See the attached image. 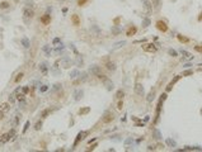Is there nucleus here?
<instances>
[{
  "mask_svg": "<svg viewBox=\"0 0 202 152\" xmlns=\"http://www.w3.org/2000/svg\"><path fill=\"white\" fill-rule=\"evenodd\" d=\"M155 25H156V28L159 29L160 32H167V31H168V25H167V23L163 22V20H158L156 23H155Z\"/></svg>",
  "mask_w": 202,
  "mask_h": 152,
  "instance_id": "obj_2",
  "label": "nucleus"
},
{
  "mask_svg": "<svg viewBox=\"0 0 202 152\" xmlns=\"http://www.w3.org/2000/svg\"><path fill=\"white\" fill-rule=\"evenodd\" d=\"M28 127H29V120H27V122H25V124H24V128H23V133H25V132H27Z\"/></svg>",
  "mask_w": 202,
  "mask_h": 152,
  "instance_id": "obj_31",
  "label": "nucleus"
},
{
  "mask_svg": "<svg viewBox=\"0 0 202 152\" xmlns=\"http://www.w3.org/2000/svg\"><path fill=\"white\" fill-rule=\"evenodd\" d=\"M71 20H72V23H74V25H79V24H80L79 15H76V14H74V15L71 17Z\"/></svg>",
  "mask_w": 202,
  "mask_h": 152,
  "instance_id": "obj_18",
  "label": "nucleus"
},
{
  "mask_svg": "<svg viewBox=\"0 0 202 152\" xmlns=\"http://www.w3.org/2000/svg\"><path fill=\"white\" fill-rule=\"evenodd\" d=\"M41 128H42V120H38L37 123H36V125H34V129L36 131H39Z\"/></svg>",
  "mask_w": 202,
  "mask_h": 152,
  "instance_id": "obj_25",
  "label": "nucleus"
},
{
  "mask_svg": "<svg viewBox=\"0 0 202 152\" xmlns=\"http://www.w3.org/2000/svg\"><path fill=\"white\" fill-rule=\"evenodd\" d=\"M103 83H104V85H106V88H107V90H113L115 85H113V83H112V81L108 79V77H107V79H106V80L103 81Z\"/></svg>",
  "mask_w": 202,
  "mask_h": 152,
  "instance_id": "obj_10",
  "label": "nucleus"
},
{
  "mask_svg": "<svg viewBox=\"0 0 202 152\" xmlns=\"http://www.w3.org/2000/svg\"><path fill=\"white\" fill-rule=\"evenodd\" d=\"M9 139H10V136H9V133H5V134H3L1 139H0V142H1V143H5V142H8Z\"/></svg>",
  "mask_w": 202,
  "mask_h": 152,
  "instance_id": "obj_20",
  "label": "nucleus"
},
{
  "mask_svg": "<svg viewBox=\"0 0 202 152\" xmlns=\"http://www.w3.org/2000/svg\"><path fill=\"white\" fill-rule=\"evenodd\" d=\"M89 110H90V108H84V109H80L79 110V114H87V113H89Z\"/></svg>",
  "mask_w": 202,
  "mask_h": 152,
  "instance_id": "obj_29",
  "label": "nucleus"
},
{
  "mask_svg": "<svg viewBox=\"0 0 202 152\" xmlns=\"http://www.w3.org/2000/svg\"><path fill=\"white\" fill-rule=\"evenodd\" d=\"M39 70H41V72L43 74V75H46L47 71H48V67H47V64H46V62H42V64L39 65Z\"/></svg>",
  "mask_w": 202,
  "mask_h": 152,
  "instance_id": "obj_13",
  "label": "nucleus"
},
{
  "mask_svg": "<svg viewBox=\"0 0 202 152\" xmlns=\"http://www.w3.org/2000/svg\"><path fill=\"white\" fill-rule=\"evenodd\" d=\"M47 89H48V86H47V85H43L42 88H39V91H41V92H45V91H47Z\"/></svg>",
  "mask_w": 202,
  "mask_h": 152,
  "instance_id": "obj_34",
  "label": "nucleus"
},
{
  "mask_svg": "<svg viewBox=\"0 0 202 152\" xmlns=\"http://www.w3.org/2000/svg\"><path fill=\"white\" fill-rule=\"evenodd\" d=\"M22 91H23V94H28V92H29V88L28 86H23Z\"/></svg>",
  "mask_w": 202,
  "mask_h": 152,
  "instance_id": "obj_36",
  "label": "nucleus"
},
{
  "mask_svg": "<svg viewBox=\"0 0 202 152\" xmlns=\"http://www.w3.org/2000/svg\"><path fill=\"white\" fill-rule=\"evenodd\" d=\"M85 3H87V0H79V3H78V4H79L80 6H82V5H84V4H85Z\"/></svg>",
  "mask_w": 202,
  "mask_h": 152,
  "instance_id": "obj_44",
  "label": "nucleus"
},
{
  "mask_svg": "<svg viewBox=\"0 0 202 152\" xmlns=\"http://www.w3.org/2000/svg\"><path fill=\"white\" fill-rule=\"evenodd\" d=\"M113 119H115V115H113V113L107 112V113L104 114V117H103V123H111Z\"/></svg>",
  "mask_w": 202,
  "mask_h": 152,
  "instance_id": "obj_5",
  "label": "nucleus"
},
{
  "mask_svg": "<svg viewBox=\"0 0 202 152\" xmlns=\"http://www.w3.org/2000/svg\"><path fill=\"white\" fill-rule=\"evenodd\" d=\"M50 22H51V15H50L48 13H47V14H45L43 17H41V23H43L45 25L50 24Z\"/></svg>",
  "mask_w": 202,
  "mask_h": 152,
  "instance_id": "obj_8",
  "label": "nucleus"
},
{
  "mask_svg": "<svg viewBox=\"0 0 202 152\" xmlns=\"http://www.w3.org/2000/svg\"><path fill=\"white\" fill-rule=\"evenodd\" d=\"M194 50H196L197 52H200V53H202V46H196V47H194Z\"/></svg>",
  "mask_w": 202,
  "mask_h": 152,
  "instance_id": "obj_38",
  "label": "nucleus"
},
{
  "mask_svg": "<svg viewBox=\"0 0 202 152\" xmlns=\"http://www.w3.org/2000/svg\"><path fill=\"white\" fill-rule=\"evenodd\" d=\"M106 67H107L109 71H115L116 70V64L115 62H107V64H106Z\"/></svg>",
  "mask_w": 202,
  "mask_h": 152,
  "instance_id": "obj_15",
  "label": "nucleus"
},
{
  "mask_svg": "<svg viewBox=\"0 0 202 152\" xmlns=\"http://www.w3.org/2000/svg\"><path fill=\"white\" fill-rule=\"evenodd\" d=\"M82 96H83V90L78 89V90H75V91H74V99L76 100V101L82 99Z\"/></svg>",
  "mask_w": 202,
  "mask_h": 152,
  "instance_id": "obj_12",
  "label": "nucleus"
},
{
  "mask_svg": "<svg viewBox=\"0 0 202 152\" xmlns=\"http://www.w3.org/2000/svg\"><path fill=\"white\" fill-rule=\"evenodd\" d=\"M154 99V91H151L149 94V96H148V101H151V100Z\"/></svg>",
  "mask_w": 202,
  "mask_h": 152,
  "instance_id": "obj_37",
  "label": "nucleus"
},
{
  "mask_svg": "<svg viewBox=\"0 0 202 152\" xmlns=\"http://www.w3.org/2000/svg\"><path fill=\"white\" fill-rule=\"evenodd\" d=\"M135 92L139 95V96H144V94H145V89H144V86H142L141 84H136L135 85Z\"/></svg>",
  "mask_w": 202,
  "mask_h": 152,
  "instance_id": "obj_3",
  "label": "nucleus"
},
{
  "mask_svg": "<svg viewBox=\"0 0 202 152\" xmlns=\"http://www.w3.org/2000/svg\"><path fill=\"white\" fill-rule=\"evenodd\" d=\"M193 71H192V70H188V71H186L184 74H183V76H184V75H191V74H192Z\"/></svg>",
  "mask_w": 202,
  "mask_h": 152,
  "instance_id": "obj_45",
  "label": "nucleus"
},
{
  "mask_svg": "<svg viewBox=\"0 0 202 152\" xmlns=\"http://www.w3.org/2000/svg\"><path fill=\"white\" fill-rule=\"evenodd\" d=\"M60 42H61V41H60V38H55L52 43L55 44V46H56V44H58V43H60Z\"/></svg>",
  "mask_w": 202,
  "mask_h": 152,
  "instance_id": "obj_41",
  "label": "nucleus"
},
{
  "mask_svg": "<svg viewBox=\"0 0 202 152\" xmlns=\"http://www.w3.org/2000/svg\"><path fill=\"white\" fill-rule=\"evenodd\" d=\"M144 51H146V52H155L156 47H155V44L149 43V44H146V46H144Z\"/></svg>",
  "mask_w": 202,
  "mask_h": 152,
  "instance_id": "obj_7",
  "label": "nucleus"
},
{
  "mask_svg": "<svg viewBox=\"0 0 202 152\" xmlns=\"http://www.w3.org/2000/svg\"><path fill=\"white\" fill-rule=\"evenodd\" d=\"M14 100H15V96H14V94H12V95L9 96V103H13Z\"/></svg>",
  "mask_w": 202,
  "mask_h": 152,
  "instance_id": "obj_39",
  "label": "nucleus"
},
{
  "mask_svg": "<svg viewBox=\"0 0 202 152\" xmlns=\"http://www.w3.org/2000/svg\"><path fill=\"white\" fill-rule=\"evenodd\" d=\"M122 108H123V103H122V100H120V101H118V104H117V109H118V110H121Z\"/></svg>",
  "mask_w": 202,
  "mask_h": 152,
  "instance_id": "obj_32",
  "label": "nucleus"
},
{
  "mask_svg": "<svg viewBox=\"0 0 202 152\" xmlns=\"http://www.w3.org/2000/svg\"><path fill=\"white\" fill-rule=\"evenodd\" d=\"M116 96H117V99H122L125 96V92L122 90H118V91H117V94H116Z\"/></svg>",
  "mask_w": 202,
  "mask_h": 152,
  "instance_id": "obj_26",
  "label": "nucleus"
},
{
  "mask_svg": "<svg viewBox=\"0 0 202 152\" xmlns=\"http://www.w3.org/2000/svg\"><path fill=\"white\" fill-rule=\"evenodd\" d=\"M89 72L90 74H93L94 76H98V75H101L102 74V70H101V67L99 66H90V69H89Z\"/></svg>",
  "mask_w": 202,
  "mask_h": 152,
  "instance_id": "obj_4",
  "label": "nucleus"
},
{
  "mask_svg": "<svg viewBox=\"0 0 202 152\" xmlns=\"http://www.w3.org/2000/svg\"><path fill=\"white\" fill-rule=\"evenodd\" d=\"M151 4L154 6V9L158 10V9H160V6H161V0H151Z\"/></svg>",
  "mask_w": 202,
  "mask_h": 152,
  "instance_id": "obj_14",
  "label": "nucleus"
},
{
  "mask_svg": "<svg viewBox=\"0 0 202 152\" xmlns=\"http://www.w3.org/2000/svg\"><path fill=\"white\" fill-rule=\"evenodd\" d=\"M4 118V112H0V119H3Z\"/></svg>",
  "mask_w": 202,
  "mask_h": 152,
  "instance_id": "obj_46",
  "label": "nucleus"
},
{
  "mask_svg": "<svg viewBox=\"0 0 202 152\" xmlns=\"http://www.w3.org/2000/svg\"><path fill=\"white\" fill-rule=\"evenodd\" d=\"M20 44L24 48H29V47H31V42H29V39L27 38V37H23V38L20 39Z\"/></svg>",
  "mask_w": 202,
  "mask_h": 152,
  "instance_id": "obj_9",
  "label": "nucleus"
},
{
  "mask_svg": "<svg viewBox=\"0 0 202 152\" xmlns=\"http://www.w3.org/2000/svg\"><path fill=\"white\" fill-rule=\"evenodd\" d=\"M9 109V103H1L0 104V112H6Z\"/></svg>",
  "mask_w": 202,
  "mask_h": 152,
  "instance_id": "obj_19",
  "label": "nucleus"
},
{
  "mask_svg": "<svg viewBox=\"0 0 202 152\" xmlns=\"http://www.w3.org/2000/svg\"><path fill=\"white\" fill-rule=\"evenodd\" d=\"M24 94H23V92H22V94H18L17 95V100H18V101H24Z\"/></svg>",
  "mask_w": 202,
  "mask_h": 152,
  "instance_id": "obj_27",
  "label": "nucleus"
},
{
  "mask_svg": "<svg viewBox=\"0 0 202 152\" xmlns=\"http://www.w3.org/2000/svg\"><path fill=\"white\" fill-rule=\"evenodd\" d=\"M142 1H144V4H145V8L150 12V10H151V5H150V3L148 1V0H142Z\"/></svg>",
  "mask_w": 202,
  "mask_h": 152,
  "instance_id": "obj_28",
  "label": "nucleus"
},
{
  "mask_svg": "<svg viewBox=\"0 0 202 152\" xmlns=\"http://www.w3.org/2000/svg\"><path fill=\"white\" fill-rule=\"evenodd\" d=\"M18 122H19V115H15V117H14V120H13V124L17 125Z\"/></svg>",
  "mask_w": 202,
  "mask_h": 152,
  "instance_id": "obj_35",
  "label": "nucleus"
},
{
  "mask_svg": "<svg viewBox=\"0 0 202 152\" xmlns=\"http://www.w3.org/2000/svg\"><path fill=\"white\" fill-rule=\"evenodd\" d=\"M179 79H181V76H175V79H174V80H172L170 83H169V85H168V88H167V90L169 91L170 89H172V86H173V85H174L175 83H177V81H178Z\"/></svg>",
  "mask_w": 202,
  "mask_h": 152,
  "instance_id": "obj_17",
  "label": "nucleus"
},
{
  "mask_svg": "<svg viewBox=\"0 0 202 152\" xmlns=\"http://www.w3.org/2000/svg\"><path fill=\"white\" fill-rule=\"evenodd\" d=\"M168 53H169L170 56H173V57H175V56H178L177 51H174V50H169V51H168Z\"/></svg>",
  "mask_w": 202,
  "mask_h": 152,
  "instance_id": "obj_30",
  "label": "nucleus"
},
{
  "mask_svg": "<svg viewBox=\"0 0 202 152\" xmlns=\"http://www.w3.org/2000/svg\"><path fill=\"white\" fill-rule=\"evenodd\" d=\"M33 15H34L33 9H31V8H24V10H23V18H24L25 22L31 20L32 18H33Z\"/></svg>",
  "mask_w": 202,
  "mask_h": 152,
  "instance_id": "obj_1",
  "label": "nucleus"
},
{
  "mask_svg": "<svg viewBox=\"0 0 202 152\" xmlns=\"http://www.w3.org/2000/svg\"><path fill=\"white\" fill-rule=\"evenodd\" d=\"M85 136H88V132H87V131L79 132V134H78V137H76V139H75V142H74V146H78V143L80 142V139H84V138H85Z\"/></svg>",
  "mask_w": 202,
  "mask_h": 152,
  "instance_id": "obj_6",
  "label": "nucleus"
},
{
  "mask_svg": "<svg viewBox=\"0 0 202 152\" xmlns=\"http://www.w3.org/2000/svg\"><path fill=\"white\" fill-rule=\"evenodd\" d=\"M123 44H125V42H118V43H117V44H116V46L113 47V48L116 50V48H118V47H121V46H123Z\"/></svg>",
  "mask_w": 202,
  "mask_h": 152,
  "instance_id": "obj_40",
  "label": "nucleus"
},
{
  "mask_svg": "<svg viewBox=\"0 0 202 152\" xmlns=\"http://www.w3.org/2000/svg\"><path fill=\"white\" fill-rule=\"evenodd\" d=\"M182 55H183L184 57H189V56H191V55H189L188 52H187V51H182Z\"/></svg>",
  "mask_w": 202,
  "mask_h": 152,
  "instance_id": "obj_42",
  "label": "nucleus"
},
{
  "mask_svg": "<svg viewBox=\"0 0 202 152\" xmlns=\"http://www.w3.org/2000/svg\"><path fill=\"white\" fill-rule=\"evenodd\" d=\"M178 39L181 41V42H184V43H187V42H188V39H187V38H184V37H182V36H178Z\"/></svg>",
  "mask_w": 202,
  "mask_h": 152,
  "instance_id": "obj_33",
  "label": "nucleus"
},
{
  "mask_svg": "<svg viewBox=\"0 0 202 152\" xmlns=\"http://www.w3.org/2000/svg\"><path fill=\"white\" fill-rule=\"evenodd\" d=\"M23 76H24V74H23V72H19V74L17 75V77H15V80H14V81H15V83L18 84L22 79H23Z\"/></svg>",
  "mask_w": 202,
  "mask_h": 152,
  "instance_id": "obj_24",
  "label": "nucleus"
},
{
  "mask_svg": "<svg viewBox=\"0 0 202 152\" xmlns=\"http://www.w3.org/2000/svg\"><path fill=\"white\" fill-rule=\"evenodd\" d=\"M136 31H137V29H136V27H131V28H130V29H128V31L126 32V36H127V37H131V36H134L135 33H136Z\"/></svg>",
  "mask_w": 202,
  "mask_h": 152,
  "instance_id": "obj_16",
  "label": "nucleus"
},
{
  "mask_svg": "<svg viewBox=\"0 0 202 152\" xmlns=\"http://www.w3.org/2000/svg\"><path fill=\"white\" fill-rule=\"evenodd\" d=\"M78 76H80L78 70H72V71L70 72V79H75V77H78Z\"/></svg>",
  "mask_w": 202,
  "mask_h": 152,
  "instance_id": "obj_21",
  "label": "nucleus"
},
{
  "mask_svg": "<svg viewBox=\"0 0 202 152\" xmlns=\"http://www.w3.org/2000/svg\"><path fill=\"white\" fill-rule=\"evenodd\" d=\"M9 6H10V4L8 1H1L0 3V9H8Z\"/></svg>",
  "mask_w": 202,
  "mask_h": 152,
  "instance_id": "obj_22",
  "label": "nucleus"
},
{
  "mask_svg": "<svg viewBox=\"0 0 202 152\" xmlns=\"http://www.w3.org/2000/svg\"><path fill=\"white\" fill-rule=\"evenodd\" d=\"M9 136H10V138H12V137H14V136H15V131H14V129H12V131L9 132Z\"/></svg>",
  "mask_w": 202,
  "mask_h": 152,
  "instance_id": "obj_43",
  "label": "nucleus"
},
{
  "mask_svg": "<svg viewBox=\"0 0 202 152\" xmlns=\"http://www.w3.org/2000/svg\"><path fill=\"white\" fill-rule=\"evenodd\" d=\"M51 113H52V109H51V108L43 109L42 112H41V118H42V119H43V118H47V117H48Z\"/></svg>",
  "mask_w": 202,
  "mask_h": 152,
  "instance_id": "obj_11",
  "label": "nucleus"
},
{
  "mask_svg": "<svg viewBox=\"0 0 202 152\" xmlns=\"http://www.w3.org/2000/svg\"><path fill=\"white\" fill-rule=\"evenodd\" d=\"M43 51H45V53L47 55V56H51V50H50V46H48V44L43 46Z\"/></svg>",
  "mask_w": 202,
  "mask_h": 152,
  "instance_id": "obj_23",
  "label": "nucleus"
}]
</instances>
